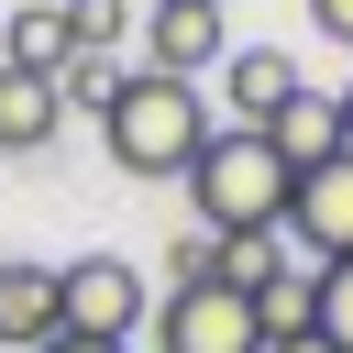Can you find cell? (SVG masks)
Masks as SVG:
<instances>
[{"label":"cell","mask_w":353,"mask_h":353,"mask_svg":"<svg viewBox=\"0 0 353 353\" xmlns=\"http://www.w3.org/2000/svg\"><path fill=\"white\" fill-rule=\"evenodd\" d=\"M243 298H254V331H265V342H309V331H320V265H287V254H276Z\"/></svg>","instance_id":"ba28073f"},{"label":"cell","mask_w":353,"mask_h":353,"mask_svg":"<svg viewBox=\"0 0 353 353\" xmlns=\"http://www.w3.org/2000/svg\"><path fill=\"white\" fill-rule=\"evenodd\" d=\"M221 55H232V22H221V11H199V0L143 11V66H154V77H188V88H199Z\"/></svg>","instance_id":"8992f818"},{"label":"cell","mask_w":353,"mask_h":353,"mask_svg":"<svg viewBox=\"0 0 353 353\" xmlns=\"http://www.w3.org/2000/svg\"><path fill=\"white\" fill-rule=\"evenodd\" d=\"M121 77H132L121 55H66V66H55V99H66V110H110Z\"/></svg>","instance_id":"4fadbf2b"},{"label":"cell","mask_w":353,"mask_h":353,"mask_svg":"<svg viewBox=\"0 0 353 353\" xmlns=\"http://www.w3.org/2000/svg\"><path fill=\"white\" fill-rule=\"evenodd\" d=\"M121 33H132L121 0H66V44H77V55H121Z\"/></svg>","instance_id":"5bb4252c"},{"label":"cell","mask_w":353,"mask_h":353,"mask_svg":"<svg viewBox=\"0 0 353 353\" xmlns=\"http://www.w3.org/2000/svg\"><path fill=\"white\" fill-rule=\"evenodd\" d=\"M143 11H165V0H143ZM199 11H221V0H199Z\"/></svg>","instance_id":"ffe728a7"},{"label":"cell","mask_w":353,"mask_h":353,"mask_svg":"<svg viewBox=\"0 0 353 353\" xmlns=\"http://www.w3.org/2000/svg\"><path fill=\"white\" fill-rule=\"evenodd\" d=\"M210 132H221V121H210V99H199L188 77H154V66H132V77H121V99L99 110V143H110V165H121V176H188Z\"/></svg>","instance_id":"7a4b0ae2"},{"label":"cell","mask_w":353,"mask_h":353,"mask_svg":"<svg viewBox=\"0 0 353 353\" xmlns=\"http://www.w3.org/2000/svg\"><path fill=\"white\" fill-rule=\"evenodd\" d=\"M44 353H132V342H66V331H55V342H44Z\"/></svg>","instance_id":"ac0fdd59"},{"label":"cell","mask_w":353,"mask_h":353,"mask_svg":"<svg viewBox=\"0 0 353 353\" xmlns=\"http://www.w3.org/2000/svg\"><path fill=\"white\" fill-rule=\"evenodd\" d=\"M287 199H298V176L276 165L265 132H210L199 165H188V210H199L210 243H276L287 232Z\"/></svg>","instance_id":"6da1fadb"},{"label":"cell","mask_w":353,"mask_h":353,"mask_svg":"<svg viewBox=\"0 0 353 353\" xmlns=\"http://www.w3.org/2000/svg\"><path fill=\"white\" fill-rule=\"evenodd\" d=\"M221 77H232V132H265V121L309 88L287 44H232V55H221Z\"/></svg>","instance_id":"52a82bcc"},{"label":"cell","mask_w":353,"mask_h":353,"mask_svg":"<svg viewBox=\"0 0 353 353\" xmlns=\"http://www.w3.org/2000/svg\"><path fill=\"white\" fill-rule=\"evenodd\" d=\"M154 353H265V331H254V298L243 287H165L154 298Z\"/></svg>","instance_id":"277c9868"},{"label":"cell","mask_w":353,"mask_h":353,"mask_svg":"<svg viewBox=\"0 0 353 353\" xmlns=\"http://www.w3.org/2000/svg\"><path fill=\"white\" fill-rule=\"evenodd\" d=\"M265 143H276V165H287V176H309V165H331V154H342V110H331L320 88H298V99L265 121Z\"/></svg>","instance_id":"9c48e42d"},{"label":"cell","mask_w":353,"mask_h":353,"mask_svg":"<svg viewBox=\"0 0 353 353\" xmlns=\"http://www.w3.org/2000/svg\"><path fill=\"white\" fill-rule=\"evenodd\" d=\"M265 353H331V342H320V331H309V342H265Z\"/></svg>","instance_id":"d6986e66"},{"label":"cell","mask_w":353,"mask_h":353,"mask_svg":"<svg viewBox=\"0 0 353 353\" xmlns=\"http://www.w3.org/2000/svg\"><path fill=\"white\" fill-rule=\"evenodd\" d=\"M66 132V99H55V77H22V66H0V154H44Z\"/></svg>","instance_id":"8fae6325"},{"label":"cell","mask_w":353,"mask_h":353,"mask_svg":"<svg viewBox=\"0 0 353 353\" xmlns=\"http://www.w3.org/2000/svg\"><path fill=\"white\" fill-rule=\"evenodd\" d=\"M77 44H66V0H22L11 11V44H0V66H22V77H55Z\"/></svg>","instance_id":"7c38bea8"},{"label":"cell","mask_w":353,"mask_h":353,"mask_svg":"<svg viewBox=\"0 0 353 353\" xmlns=\"http://www.w3.org/2000/svg\"><path fill=\"white\" fill-rule=\"evenodd\" d=\"M287 243H298L309 265H353V154H331V165L298 176V199H287Z\"/></svg>","instance_id":"5b68a950"},{"label":"cell","mask_w":353,"mask_h":353,"mask_svg":"<svg viewBox=\"0 0 353 353\" xmlns=\"http://www.w3.org/2000/svg\"><path fill=\"white\" fill-rule=\"evenodd\" d=\"M55 342V265H0V353Z\"/></svg>","instance_id":"30bf717a"},{"label":"cell","mask_w":353,"mask_h":353,"mask_svg":"<svg viewBox=\"0 0 353 353\" xmlns=\"http://www.w3.org/2000/svg\"><path fill=\"white\" fill-rule=\"evenodd\" d=\"M331 110H342V154H353V77H342V88H331Z\"/></svg>","instance_id":"e0dca14e"},{"label":"cell","mask_w":353,"mask_h":353,"mask_svg":"<svg viewBox=\"0 0 353 353\" xmlns=\"http://www.w3.org/2000/svg\"><path fill=\"white\" fill-rule=\"evenodd\" d=\"M55 331H66V342H132V331H143V265H132V254H77V265H55Z\"/></svg>","instance_id":"3957f363"},{"label":"cell","mask_w":353,"mask_h":353,"mask_svg":"<svg viewBox=\"0 0 353 353\" xmlns=\"http://www.w3.org/2000/svg\"><path fill=\"white\" fill-rule=\"evenodd\" d=\"M309 22H320L331 44H353V0H309Z\"/></svg>","instance_id":"2e32d148"},{"label":"cell","mask_w":353,"mask_h":353,"mask_svg":"<svg viewBox=\"0 0 353 353\" xmlns=\"http://www.w3.org/2000/svg\"><path fill=\"white\" fill-rule=\"evenodd\" d=\"M320 342L353 353V265H320Z\"/></svg>","instance_id":"9a60e30c"}]
</instances>
